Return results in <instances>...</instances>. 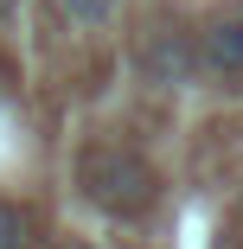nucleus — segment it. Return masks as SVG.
I'll return each mask as SVG.
<instances>
[{
	"mask_svg": "<svg viewBox=\"0 0 243 249\" xmlns=\"http://www.w3.org/2000/svg\"><path fill=\"white\" fill-rule=\"evenodd\" d=\"M90 185H96V205H109V211H141L154 198V173L141 160H96Z\"/></svg>",
	"mask_w": 243,
	"mask_h": 249,
	"instance_id": "nucleus-1",
	"label": "nucleus"
},
{
	"mask_svg": "<svg viewBox=\"0 0 243 249\" xmlns=\"http://www.w3.org/2000/svg\"><path fill=\"white\" fill-rule=\"evenodd\" d=\"M199 58H205L211 77H243V19H211Z\"/></svg>",
	"mask_w": 243,
	"mask_h": 249,
	"instance_id": "nucleus-2",
	"label": "nucleus"
},
{
	"mask_svg": "<svg viewBox=\"0 0 243 249\" xmlns=\"http://www.w3.org/2000/svg\"><path fill=\"white\" fill-rule=\"evenodd\" d=\"M148 83H160V89L192 83V45H186L179 32H160V38L148 45Z\"/></svg>",
	"mask_w": 243,
	"mask_h": 249,
	"instance_id": "nucleus-3",
	"label": "nucleus"
},
{
	"mask_svg": "<svg viewBox=\"0 0 243 249\" xmlns=\"http://www.w3.org/2000/svg\"><path fill=\"white\" fill-rule=\"evenodd\" d=\"M52 7H58V19L77 26V32H103V26L122 13V0H52Z\"/></svg>",
	"mask_w": 243,
	"mask_h": 249,
	"instance_id": "nucleus-4",
	"label": "nucleus"
},
{
	"mask_svg": "<svg viewBox=\"0 0 243 249\" xmlns=\"http://www.w3.org/2000/svg\"><path fill=\"white\" fill-rule=\"evenodd\" d=\"M26 236H32V217L0 198V249H26Z\"/></svg>",
	"mask_w": 243,
	"mask_h": 249,
	"instance_id": "nucleus-5",
	"label": "nucleus"
}]
</instances>
